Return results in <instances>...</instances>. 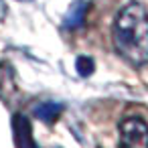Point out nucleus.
Listing matches in <instances>:
<instances>
[{
  "instance_id": "5",
  "label": "nucleus",
  "mask_w": 148,
  "mask_h": 148,
  "mask_svg": "<svg viewBox=\"0 0 148 148\" xmlns=\"http://www.w3.org/2000/svg\"><path fill=\"white\" fill-rule=\"evenodd\" d=\"M63 110H65V106L59 103V101H43V103L35 106L33 114H35V118H39L41 122H55V120L63 114Z\"/></svg>"
},
{
  "instance_id": "7",
  "label": "nucleus",
  "mask_w": 148,
  "mask_h": 148,
  "mask_svg": "<svg viewBox=\"0 0 148 148\" xmlns=\"http://www.w3.org/2000/svg\"><path fill=\"white\" fill-rule=\"evenodd\" d=\"M18 2H29V0H18Z\"/></svg>"
},
{
  "instance_id": "6",
  "label": "nucleus",
  "mask_w": 148,
  "mask_h": 148,
  "mask_svg": "<svg viewBox=\"0 0 148 148\" xmlns=\"http://www.w3.org/2000/svg\"><path fill=\"white\" fill-rule=\"evenodd\" d=\"M75 67H77V73H79L81 77H89V75L93 73V69H95V63H93V59H91V57L81 55V57H77Z\"/></svg>"
},
{
  "instance_id": "3",
  "label": "nucleus",
  "mask_w": 148,
  "mask_h": 148,
  "mask_svg": "<svg viewBox=\"0 0 148 148\" xmlns=\"http://www.w3.org/2000/svg\"><path fill=\"white\" fill-rule=\"evenodd\" d=\"M12 134H14V146L16 148H39L33 138V126L27 116L16 114L12 118Z\"/></svg>"
},
{
  "instance_id": "2",
  "label": "nucleus",
  "mask_w": 148,
  "mask_h": 148,
  "mask_svg": "<svg viewBox=\"0 0 148 148\" xmlns=\"http://www.w3.org/2000/svg\"><path fill=\"white\" fill-rule=\"evenodd\" d=\"M120 148H148V124L138 116L120 122Z\"/></svg>"
},
{
  "instance_id": "1",
  "label": "nucleus",
  "mask_w": 148,
  "mask_h": 148,
  "mask_svg": "<svg viewBox=\"0 0 148 148\" xmlns=\"http://www.w3.org/2000/svg\"><path fill=\"white\" fill-rule=\"evenodd\" d=\"M112 39L118 55L132 67L148 63V10L140 2L126 4L114 21Z\"/></svg>"
},
{
  "instance_id": "4",
  "label": "nucleus",
  "mask_w": 148,
  "mask_h": 148,
  "mask_svg": "<svg viewBox=\"0 0 148 148\" xmlns=\"http://www.w3.org/2000/svg\"><path fill=\"white\" fill-rule=\"evenodd\" d=\"M87 10H89V0H75V2L69 6L67 14H65V29L69 31H75L79 27H83L85 23V16H87Z\"/></svg>"
}]
</instances>
